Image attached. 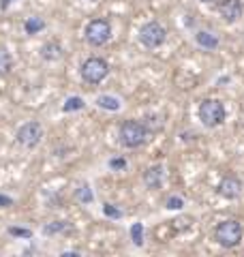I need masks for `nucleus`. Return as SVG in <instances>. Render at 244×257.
<instances>
[{
  "label": "nucleus",
  "mask_w": 244,
  "mask_h": 257,
  "mask_svg": "<svg viewBox=\"0 0 244 257\" xmlns=\"http://www.w3.org/2000/svg\"><path fill=\"white\" fill-rule=\"evenodd\" d=\"M118 138L125 148H140L142 144H146V140H148V128H146V124L140 122V120H125V122L120 124Z\"/></svg>",
  "instance_id": "f257e3e1"
},
{
  "label": "nucleus",
  "mask_w": 244,
  "mask_h": 257,
  "mask_svg": "<svg viewBox=\"0 0 244 257\" xmlns=\"http://www.w3.org/2000/svg\"><path fill=\"white\" fill-rule=\"evenodd\" d=\"M79 73L86 84H101L109 75V62L101 58V56H90V58H86L81 62Z\"/></svg>",
  "instance_id": "f03ea898"
},
{
  "label": "nucleus",
  "mask_w": 244,
  "mask_h": 257,
  "mask_svg": "<svg viewBox=\"0 0 244 257\" xmlns=\"http://www.w3.org/2000/svg\"><path fill=\"white\" fill-rule=\"evenodd\" d=\"M214 240L225 248L238 246L240 240H242V225L238 221H233V219L218 223L216 229H214Z\"/></svg>",
  "instance_id": "7ed1b4c3"
},
{
  "label": "nucleus",
  "mask_w": 244,
  "mask_h": 257,
  "mask_svg": "<svg viewBox=\"0 0 244 257\" xmlns=\"http://www.w3.org/2000/svg\"><path fill=\"white\" fill-rule=\"evenodd\" d=\"M84 37H86V41L90 43L92 47H101V45H105L111 39V24L107 20H103V18L90 20L86 24Z\"/></svg>",
  "instance_id": "20e7f679"
},
{
  "label": "nucleus",
  "mask_w": 244,
  "mask_h": 257,
  "mask_svg": "<svg viewBox=\"0 0 244 257\" xmlns=\"http://www.w3.org/2000/svg\"><path fill=\"white\" fill-rule=\"evenodd\" d=\"M41 140H43V126H41V122H37V120H28V122H24L18 133H15V142L20 144L22 148L26 150H32L37 148Z\"/></svg>",
  "instance_id": "39448f33"
},
{
  "label": "nucleus",
  "mask_w": 244,
  "mask_h": 257,
  "mask_svg": "<svg viewBox=\"0 0 244 257\" xmlns=\"http://www.w3.org/2000/svg\"><path fill=\"white\" fill-rule=\"evenodd\" d=\"M199 120L206 126H218L225 120V105L218 99H203L199 103Z\"/></svg>",
  "instance_id": "423d86ee"
},
{
  "label": "nucleus",
  "mask_w": 244,
  "mask_h": 257,
  "mask_svg": "<svg viewBox=\"0 0 244 257\" xmlns=\"http://www.w3.org/2000/svg\"><path fill=\"white\" fill-rule=\"evenodd\" d=\"M165 39H167V30L163 28L159 22H148L140 28V41L144 47H148V50L161 47L165 43Z\"/></svg>",
  "instance_id": "0eeeda50"
},
{
  "label": "nucleus",
  "mask_w": 244,
  "mask_h": 257,
  "mask_svg": "<svg viewBox=\"0 0 244 257\" xmlns=\"http://www.w3.org/2000/svg\"><path fill=\"white\" fill-rule=\"evenodd\" d=\"M242 11H244V7H242V0H221V5H218V13H221V18L225 22H238L242 18Z\"/></svg>",
  "instance_id": "6e6552de"
},
{
  "label": "nucleus",
  "mask_w": 244,
  "mask_h": 257,
  "mask_svg": "<svg viewBox=\"0 0 244 257\" xmlns=\"http://www.w3.org/2000/svg\"><path fill=\"white\" fill-rule=\"evenodd\" d=\"M242 193V182L235 176H225V178L218 182V195H223L225 199H235Z\"/></svg>",
  "instance_id": "1a4fd4ad"
},
{
  "label": "nucleus",
  "mask_w": 244,
  "mask_h": 257,
  "mask_svg": "<svg viewBox=\"0 0 244 257\" xmlns=\"http://www.w3.org/2000/svg\"><path fill=\"white\" fill-rule=\"evenodd\" d=\"M163 178H165V170H163V165H152V167H148V170L144 172V184L148 189H161Z\"/></svg>",
  "instance_id": "9d476101"
},
{
  "label": "nucleus",
  "mask_w": 244,
  "mask_h": 257,
  "mask_svg": "<svg viewBox=\"0 0 244 257\" xmlns=\"http://www.w3.org/2000/svg\"><path fill=\"white\" fill-rule=\"evenodd\" d=\"M62 45L58 41H50V43H43L41 45V58L43 60H50V62H56V60H60L62 58Z\"/></svg>",
  "instance_id": "9b49d317"
},
{
  "label": "nucleus",
  "mask_w": 244,
  "mask_h": 257,
  "mask_svg": "<svg viewBox=\"0 0 244 257\" xmlns=\"http://www.w3.org/2000/svg\"><path fill=\"white\" fill-rule=\"evenodd\" d=\"M195 41H197V45L203 47V50H216L218 47V39L208 30H199L197 35H195Z\"/></svg>",
  "instance_id": "f8f14e48"
},
{
  "label": "nucleus",
  "mask_w": 244,
  "mask_h": 257,
  "mask_svg": "<svg viewBox=\"0 0 244 257\" xmlns=\"http://www.w3.org/2000/svg\"><path fill=\"white\" fill-rule=\"evenodd\" d=\"M75 199L79 204H92L94 202V195H92V189H90V184L84 182V184H77V189H75Z\"/></svg>",
  "instance_id": "ddd939ff"
},
{
  "label": "nucleus",
  "mask_w": 244,
  "mask_h": 257,
  "mask_svg": "<svg viewBox=\"0 0 244 257\" xmlns=\"http://www.w3.org/2000/svg\"><path fill=\"white\" fill-rule=\"evenodd\" d=\"M96 105L107 109V111H116V109H120V99L118 96H111V94H101L99 99H96Z\"/></svg>",
  "instance_id": "4468645a"
},
{
  "label": "nucleus",
  "mask_w": 244,
  "mask_h": 257,
  "mask_svg": "<svg viewBox=\"0 0 244 257\" xmlns=\"http://www.w3.org/2000/svg\"><path fill=\"white\" fill-rule=\"evenodd\" d=\"M13 67V56L5 45H0V75H7Z\"/></svg>",
  "instance_id": "2eb2a0df"
},
{
  "label": "nucleus",
  "mask_w": 244,
  "mask_h": 257,
  "mask_svg": "<svg viewBox=\"0 0 244 257\" xmlns=\"http://www.w3.org/2000/svg\"><path fill=\"white\" fill-rule=\"evenodd\" d=\"M71 229L69 221H54V223H47L43 227V234L45 236H54V234H60V231H67Z\"/></svg>",
  "instance_id": "dca6fc26"
},
{
  "label": "nucleus",
  "mask_w": 244,
  "mask_h": 257,
  "mask_svg": "<svg viewBox=\"0 0 244 257\" xmlns=\"http://www.w3.org/2000/svg\"><path fill=\"white\" fill-rule=\"evenodd\" d=\"M86 107V101L81 99V96H69L67 101H64V105H62V111H79V109H84Z\"/></svg>",
  "instance_id": "f3484780"
},
{
  "label": "nucleus",
  "mask_w": 244,
  "mask_h": 257,
  "mask_svg": "<svg viewBox=\"0 0 244 257\" xmlns=\"http://www.w3.org/2000/svg\"><path fill=\"white\" fill-rule=\"evenodd\" d=\"M43 28H45V22L41 18H30V20H26V24H24L26 35H37V32H41Z\"/></svg>",
  "instance_id": "a211bd4d"
},
{
  "label": "nucleus",
  "mask_w": 244,
  "mask_h": 257,
  "mask_svg": "<svg viewBox=\"0 0 244 257\" xmlns=\"http://www.w3.org/2000/svg\"><path fill=\"white\" fill-rule=\"evenodd\" d=\"M131 238H133V242L137 246L144 244V225L142 223H135L133 227H131Z\"/></svg>",
  "instance_id": "6ab92c4d"
},
{
  "label": "nucleus",
  "mask_w": 244,
  "mask_h": 257,
  "mask_svg": "<svg viewBox=\"0 0 244 257\" xmlns=\"http://www.w3.org/2000/svg\"><path fill=\"white\" fill-rule=\"evenodd\" d=\"M109 170H113V172H122V170H127V159H122V157H113V159H109Z\"/></svg>",
  "instance_id": "aec40b11"
},
{
  "label": "nucleus",
  "mask_w": 244,
  "mask_h": 257,
  "mask_svg": "<svg viewBox=\"0 0 244 257\" xmlns=\"http://www.w3.org/2000/svg\"><path fill=\"white\" fill-rule=\"evenodd\" d=\"M9 234L15 236V238H32V231L26 229V227H9Z\"/></svg>",
  "instance_id": "412c9836"
},
{
  "label": "nucleus",
  "mask_w": 244,
  "mask_h": 257,
  "mask_svg": "<svg viewBox=\"0 0 244 257\" xmlns=\"http://www.w3.org/2000/svg\"><path fill=\"white\" fill-rule=\"evenodd\" d=\"M103 212L107 214L109 219H120V216H122V210H118V208L113 206V204H105V206H103Z\"/></svg>",
  "instance_id": "4be33fe9"
},
{
  "label": "nucleus",
  "mask_w": 244,
  "mask_h": 257,
  "mask_svg": "<svg viewBox=\"0 0 244 257\" xmlns=\"http://www.w3.org/2000/svg\"><path fill=\"white\" fill-rule=\"evenodd\" d=\"M184 206V202H182V197H169L167 199V208H169V210H180V208Z\"/></svg>",
  "instance_id": "5701e85b"
},
{
  "label": "nucleus",
  "mask_w": 244,
  "mask_h": 257,
  "mask_svg": "<svg viewBox=\"0 0 244 257\" xmlns=\"http://www.w3.org/2000/svg\"><path fill=\"white\" fill-rule=\"evenodd\" d=\"M15 202H13V197L9 195H5V193H0V208H11Z\"/></svg>",
  "instance_id": "b1692460"
},
{
  "label": "nucleus",
  "mask_w": 244,
  "mask_h": 257,
  "mask_svg": "<svg viewBox=\"0 0 244 257\" xmlns=\"http://www.w3.org/2000/svg\"><path fill=\"white\" fill-rule=\"evenodd\" d=\"M11 0H3V9H7V5H9Z\"/></svg>",
  "instance_id": "393cba45"
},
{
  "label": "nucleus",
  "mask_w": 244,
  "mask_h": 257,
  "mask_svg": "<svg viewBox=\"0 0 244 257\" xmlns=\"http://www.w3.org/2000/svg\"><path fill=\"white\" fill-rule=\"evenodd\" d=\"M201 3H214V0H201Z\"/></svg>",
  "instance_id": "a878e982"
},
{
  "label": "nucleus",
  "mask_w": 244,
  "mask_h": 257,
  "mask_svg": "<svg viewBox=\"0 0 244 257\" xmlns=\"http://www.w3.org/2000/svg\"><path fill=\"white\" fill-rule=\"evenodd\" d=\"M90 3H96V0H90Z\"/></svg>",
  "instance_id": "bb28decb"
}]
</instances>
